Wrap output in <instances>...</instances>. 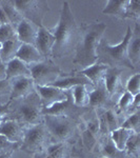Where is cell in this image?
Here are the masks:
<instances>
[{
	"label": "cell",
	"mask_w": 140,
	"mask_h": 158,
	"mask_svg": "<svg viewBox=\"0 0 140 158\" xmlns=\"http://www.w3.org/2000/svg\"><path fill=\"white\" fill-rule=\"evenodd\" d=\"M106 30L103 22H83L79 27L73 63L81 70L97 63V48Z\"/></svg>",
	"instance_id": "6da1fadb"
},
{
	"label": "cell",
	"mask_w": 140,
	"mask_h": 158,
	"mask_svg": "<svg viewBox=\"0 0 140 158\" xmlns=\"http://www.w3.org/2000/svg\"><path fill=\"white\" fill-rule=\"evenodd\" d=\"M55 36V44L52 50V57L62 58L75 49L78 41L79 27L74 17L70 2L63 1L57 27L52 31Z\"/></svg>",
	"instance_id": "7a4b0ae2"
},
{
	"label": "cell",
	"mask_w": 140,
	"mask_h": 158,
	"mask_svg": "<svg viewBox=\"0 0 140 158\" xmlns=\"http://www.w3.org/2000/svg\"><path fill=\"white\" fill-rule=\"evenodd\" d=\"M131 37L132 29L128 27L126 36L118 44L112 45L102 38L97 48V62L104 63L110 68H118L119 65H122V67L134 69L128 57V43Z\"/></svg>",
	"instance_id": "3957f363"
},
{
	"label": "cell",
	"mask_w": 140,
	"mask_h": 158,
	"mask_svg": "<svg viewBox=\"0 0 140 158\" xmlns=\"http://www.w3.org/2000/svg\"><path fill=\"white\" fill-rule=\"evenodd\" d=\"M42 104L38 97L36 91L27 97L19 99L16 108H15L11 119L16 120L23 128L43 122Z\"/></svg>",
	"instance_id": "277c9868"
},
{
	"label": "cell",
	"mask_w": 140,
	"mask_h": 158,
	"mask_svg": "<svg viewBox=\"0 0 140 158\" xmlns=\"http://www.w3.org/2000/svg\"><path fill=\"white\" fill-rule=\"evenodd\" d=\"M50 139L51 137L44 123L40 122V123L24 128L23 137H22L19 149L29 154H41L45 148L51 143L49 142Z\"/></svg>",
	"instance_id": "5b68a950"
},
{
	"label": "cell",
	"mask_w": 140,
	"mask_h": 158,
	"mask_svg": "<svg viewBox=\"0 0 140 158\" xmlns=\"http://www.w3.org/2000/svg\"><path fill=\"white\" fill-rule=\"evenodd\" d=\"M43 123L54 142H65L75 131L73 120L67 116L43 115Z\"/></svg>",
	"instance_id": "8992f818"
},
{
	"label": "cell",
	"mask_w": 140,
	"mask_h": 158,
	"mask_svg": "<svg viewBox=\"0 0 140 158\" xmlns=\"http://www.w3.org/2000/svg\"><path fill=\"white\" fill-rule=\"evenodd\" d=\"M22 18L32 22L36 27L42 25V20L45 14L50 11L47 1L37 0H15L12 1Z\"/></svg>",
	"instance_id": "52a82bcc"
},
{
	"label": "cell",
	"mask_w": 140,
	"mask_h": 158,
	"mask_svg": "<svg viewBox=\"0 0 140 158\" xmlns=\"http://www.w3.org/2000/svg\"><path fill=\"white\" fill-rule=\"evenodd\" d=\"M29 68L31 78L38 85H49L64 74L57 64L47 58L41 62L29 65Z\"/></svg>",
	"instance_id": "ba28073f"
},
{
	"label": "cell",
	"mask_w": 140,
	"mask_h": 158,
	"mask_svg": "<svg viewBox=\"0 0 140 158\" xmlns=\"http://www.w3.org/2000/svg\"><path fill=\"white\" fill-rule=\"evenodd\" d=\"M35 91H36L38 97L43 108H47L56 102L67 100L68 97V91L61 90L53 85H35Z\"/></svg>",
	"instance_id": "9c48e42d"
},
{
	"label": "cell",
	"mask_w": 140,
	"mask_h": 158,
	"mask_svg": "<svg viewBox=\"0 0 140 158\" xmlns=\"http://www.w3.org/2000/svg\"><path fill=\"white\" fill-rule=\"evenodd\" d=\"M100 136L99 133V124L96 113L94 117L86 119L82 122V129H81V137L84 147L89 151H93Z\"/></svg>",
	"instance_id": "30bf717a"
},
{
	"label": "cell",
	"mask_w": 140,
	"mask_h": 158,
	"mask_svg": "<svg viewBox=\"0 0 140 158\" xmlns=\"http://www.w3.org/2000/svg\"><path fill=\"white\" fill-rule=\"evenodd\" d=\"M12 91L10 100L15 101L25 98L35 92V82L31 77H18L11 80Z\"/></svg>",
	"instance_id": "8fae6325"
},
{
	"label": "cell",
	"mask_w": 140,
	"mask_h": 158,
	"mask_svg": "<svg viewBox=\"0 0 140 158\" xmlns=\"http://www.w3.org/2000/svg\"><path fill=\"white\" fill-rule=\"evenodd\" d=\"M54 44L55 36L52 31L47 29L43 24L38 27L35 47L45 59L47 57H50V56H52V50L54 48Z\"/></svg>",
	"instance_id": "7c38bea8"
},
{
	"label": "cell",
	"mask_w": 140,
	"mask_h": 158,
	"mask_svg": "<svg viewBox=\"0 0 140 158\" xmlns=\"http://www.w3.org/2000/svg\"><path fill=\"white\" fill-rule=\"evenodd\" d=\"M24 128L16 120L13 119H4L0 124V134L6 137L11 142L20 146L23 137Z\"/></svg>",
	"instance_id": "4fadbf2b"
},
{
	"label": "cell",
	"mask_w": 140,
	"mask_h": 158,
	"mask_svg": "<svg viewBox=\"0 0 140 158\" xmlns=\"http://www.w3.org/2000/svg\"><path fill=\"white\" fill-rule=\"evenodd\" d=\"M79 85H84L89 86V85H91L92 83L84 75L77 72L76 74H71V75L64 74V76L62 75L61 77L56 79L54 82H52L49 85L56 86V88L61 89V90H64V91H70L74 86Z\"/></svg>",
	"instance_id": "5bb4252c"
},
{
	"label": "cell",
	"mask_w": 140,
	"mask_h": 158,
	"mask_svg": "<svg viewBox=\"0 0 140 158\" xmlns=\"http://www.w3.org/2000/svg\"><path fill=\"white\" fill-rule=\"evenodd\" d=\"M38 27L33 24L32 22L22 19L20 23L16 27V36L20 43L24 44H32L35 45L37 37Z\"/></svg>",
	"instance_id": "9a60e30c"
},
{
	"label": "cell",
	"mask_w": 140,
	"mask_h": 158,
	"mask_svg": "<svg viewBox=\"0 0 140 158\" xmlns=\"http://www.w3.org/2000/svg\"><path fill=\"white\" fill-rule=\"evenodd\" d=\"M78 109L74 104L72 96L68 91V97L67 100L61 101V102H56L54 104L47 108L42 109V115H53V116H67L70 117V114L74 110Z\"/></svg>",
	"instance_id": "2e32d148"
},
{
	"label": "cell",
	"mask_w": 140,
	"mask_h": 158,
	"mask_svg": "<svg viewBox=\"0 0 140 158\" xmlns=\"http://www.w3.org/2000/svg\"><path fill=\"white\" fill-rule=\"evenodd\" d=\"M128 57L130 62L135 68L140 61V25L137 21L135 29L132 31V37L128 43Z\"/></svg>",
	"instance_id": "e0dca14e"
},
{
	"label": "cell",
	"mask_w": 140,
	"mask_h": 158,
	"mask_svg": "<svg viewBox=\"0 0 140 158\" xmlns=\"http://www.w3.org/2000/svg\"><path fill=\"white\" fill-rule=\"evenodd\" d=\"M121 70L118 68H109L103 78V85L110 97H114L121 86Z\"/></svg>",
	"instance_id": "ac0fdd59"
},
{
	"label": "cell",
	"mask_w": 140,
	"mask_h": 158,
	"mask_svg": "<svg viewBox=\"0 0 140 158\" xmlns=\"http://www.w3.org/2000/svg\"><path fill=\"white\" fill-rule=\"evenodd\" d=\"M16 57L27 65H32L35 64V63L41 62V61L45 59L39 53V51L36 49L35 45L24 44V43H21L18 52H17Z\"/></svg>",
	"instance_id": "d6986e66"
},
{
	"label": "cell",
	"mask_w": 140,
	"mask_h": 158,
	"mask_svg": "<svg viewBox=\"0 0 140 158\" xmlns=\"http://www.w3.org/2000/svg\"><path fill=\"white\" fill-rule=\"evenodd\" d=\"M6 79L12 80L18 77H31V71L27 64L15 57L14 59L6 63Z\"/></svg>",
	"instance_id": "ffe728a7"
},
{
	"label": "cell",
	"mask_w": 140,
	"mask_h": 158,
	"mask_svg": "<svg viewBox=\"0 0 140 158\" xmlns=\"http://www.w3.org/2000/svg\"><path fill=\"white\" fill-rule=\"evenodd\" d=\"M110 98V95H109V93L104 88L102 81L99 85H95V89L90 91V94H89V106L94 109H105V106Z\"/></svg>",
	"instance_id": "44dd1931"
},
{
	"label": "cell",
	"mask_w": 140,
	"mask_h": 158,
	"mask_svg": "<svg viewBox=\"0 0 140 158\" xmlns=\"http://www.w3.org/2000/svg\"><path fill=\"white\" fill-rule=\"evenodd\" d=\"M109 65L104 64V63L97 62L95 64L91 65V67L84 69V70L78 71L80 74L84 75L93 85H97L100 82L103 81L104 75H105L106 71L109 70Z\"/></svg>",
	"instance_id": "7402d4cb"
},
{
	"label": "cell",
	"mask_w": 140,
	"mask_h": 158,
	"mask_svg": "<svg viewBox=\"0 0 140 158\" xmlns=\"http://www.w3.org/2000/svg\"><path fill=\"white\" fill-rule=\"evenodd\" d=\"M129 0H109L102 10L104 15H110L119 19H126V6Z\"/></svg>",
	"instance_id": "603a6c76"
},
{
	"label": "cell",
	"mask_w": 140,
	"mask_h": 158,
	"mask_svg": "<svg viewBox=\"0 0 140 158\" xmlns=\"http://www.w3.org/2000/svg\"><path fill=\"white\" fill-rule=\"evenodd\" d=\"M20 45H21V43L17 39V37L12 40H9V41L1 43V51H0V59H1V62L6 64L9 61L14 59L16 57Z\"/></svg>",
	"instance_id": "cb8c5ba5"
},
{
	"label": "cell",
	"mask_w": 140,
	"mask_h": 158,
	"mask_svg": "<svg viewBox=\"0 0 140 158\" xmlns=\"http://www.w3.org/2000/svg\"><path fill=\"white\" fill-rule=\"evenodd\" d=\"M89 86L84 85H79L70 90L73 102L77 108H86L89 106Z\"/></svg>",
	"instance_id": "d4e9b609"
},
{
	"label": "cell",
	"mask_w": 140,
	"mask_h": 158,
	"mask_svg": "<svg viewBox=\"0 0 140 158\" xmlns=\"http://www.w3.org/2000/svg\"><path fill=\"white\" fill-rule=\"evenodd\" d=\"M101 154L104 158H132L124 151L117 149L109 135L104 136V140L101 143Z\"/></svg>",
	"instance_id": "484cf974"
},
{
	"label": "cell",
	"mask_w": 140,
	"mask_h": 158,
	"mask_svg": "<svg viewBox=\"0 0 140 158\" xmlns=\"http://www.w3.org/2000/svg\"><path fill=\"white\" fill-rule=\"evenodd\" d=\"M132 134H134V132L130 131V130L123 129V128H118L116 130H114L113 132H111L109 134L111 140L113 141V143L115 144V147L120 151H124V147L126 143L128 141V139L130 138Z\"/></svg>",
	"instance_id": "4316f807"
},
{
	"label": "cell",
	"mask_w": 140,
	"mask_h": 158,
	"mask_svg": "<svg viewBox=\"0 0 140 158\" xmlns=\"http://www.w3.org/2000/svg\"><path fill=\"white\" fill-rule=\"evenodd\" d=\"M0 7L6 13L7 19H9L10 24L16 30L17 25L20 23L22 19V16L19 14V12L16 10L12 1H0Z\"/></svg>",
	"instance_id": "83f0119b"
},
{
	"label": "cell",
	"mask_w": 140,
	"mask_h": 158,
	"mask_svg": "<svg viewBox=\"0 0 140 158\" xmlns=\"http://www.w3.org/2000/svg\"><path fill=\"white\" fill-rule=\"evenodd\" d=\"M139 149H140V137L139 133H134L130 136L124 147V152L132 158L139 157Z\"/></svg>",
	"instance_id": "f1b7e54d"
},
{
	"label": "cell",
	"mask_w": 140,
	"mask_h": 158,
	"mask_svg": "<svg viewBox=\"0 0 140 158\" xmlns=\"http://www.w3.org/2000/svg\"><path fill=\"white\" fill-rule=\"evenodd\" d=\"M120 127L123 129L130 130L134 133H139L140 129V120H139V113L138 111L130 114L128 118L126 119L122 123H120Z\"/></svg>",
	"instance_id": "f546056e"
},
{
	"label": "cell",
	"mask_w": 140,
	"mask_h": 158,
	"mask_svg": "<svg viewBox=\"0 0 140 158\" xmlns=\"http://www.w3.org/2000/svg\"><path fill=\"white\" fill-rule=\"evenodd\" d=\"M134 97L132 94H130L129 92H123L120 95V97L118 99L117 102V106H118L119 112L121 113H126L130 109L133 108V102H134Z\"/></svg>",
	"instance_id": "4dcf8cb0"
},
{
	"label": "cell",
	"mask_w": 140,
	"mask_h": 158,
	"mask_svg": "<svg viewBox=\"0 0 140 158\" xmlns=\"http://www.w3.org/2000/svg\"><path fill=\"white\" fill-rule=\"evenodd\" d=\"M104 113H105V120L106 124H108L109 132H113L114 130L120 128V122H119V117L118 114L116 113L112 108L105 109L104 110Z\"/></svg>",
	"instance_id": "1f68e13d"
},
{
	"label": "cell",
	"mask_w": 140,
	"mask_h": 158,
	"mask_svg": "<svg viewBox=\"0 0 140 158\" xmlns=\"http://www.w3.org/2000/svg\"><path fill=\"white\" fill-rule=\"evenodd\" d=\"M126 92L132 94L133 96L139 95L140 94V74L135 73L133 76L129 78L126 81Z\"/></svg>",
	"instance_id": "d6a6232c"
},
{
	"label": "cell",
	"mask_w": 140,
	"mask_h": 158,
	"mask_svg": "<svg viewBox=\"0 0 140 158\" xmlns=\"http://www.w3.org/2000/svg\"><path fill=\"white\" fill-rule=\"evenodd\" d=\"M16 37V30L11 24L0 25V43L9 41V40H12Z\"/></svg>",
	"instance_id": "836d02e7"
},
{
	"label": "cell",
	"mask_w": 140,
	"mask_h": 158,
	"mask_svg": "<svg viewBox=\"0 0 140 158\" xmlns=\"http://www.w3.org/2000/svg\"><path fill=\"white\" fill-rule=\"evenodd\" d=\"M140 17V1L139 0H129L126 6V18L138 20Z\"/></svg>",
	"instance_id": "e575fe53"
},
{
	"label": "cell",
	"mask_w": 140,
	"mask_h": 158,
	"mask_svg": "<svg viewBox=\"0 0 140 158\" xmlns=\"http://www.w3.org/2000/svg\"><path fill=\"white\" fill-rule=\"evenodd\" d=\"M16 149H19V144L11 142L6 137L0 134V153L1 154H6V153L14 152Z\"/></svg>",
	"instance_id": "d590c367"
},
{
	"label": "cell",
	"mask_w": 140,
	"mask_h": 158,
	"mask_svg": "<svg viewBox=\"0 0 140 158\" xmlns=\"http://www.w3.org/2000/svg\"><path fill=\"white\" fill-rule=\"evenodd\" d=\"M12 91V82L9 79L0 80V96L6 95V94H11Z\"/></svg>",
	"instance_id": "8d00e7d4"
},
{
	"label": "cell",
	"mask_w": 140,
	"mask_h": 158,
	"mask_svg": "<svg viewBox=\"0 0 140 158\" xmlns=\"http://www.w3.org/2000/svg\"><path fill=\"white\" fill-rule=\"evenodd\" d=\"M11 104H12L11 100H9L6 103L0 104V124L6 119L7 113H9V111H10V106H11Z\"/></svg>",
	"instance_id": "74e56055"
},
{
	"label": "cell",
	"mask_w": 140,
	"mask_h": 158,
	"mask_svg": "<svg viewBox=\"0 0 140 158\" xmlns=\"http://www.w3.org/2000/svg\"><path fill=\"white\" fill-rule=\"evenodd\" d=\"M0 24H10L6 13L3 12V10L1 7H0Z\"/></svg>",
	"instance_id": "f35d334b"
},
{
	"label": "cell",
	"mask_w": 140,
	"mask_h": 158,
	"mask_svg": "<svg viewBox=\"0 0 140 158\" xmlns=\"http://www.w3.org/2000/svg\"><path fill=\"white\" fill-rule=\"evenodd\" d=\"M6 79V64L0 62V80Z\"/></svg>",
	"instance_id": "ab89813d"
},
{
	"label": "cell",
	"mask_w": 140,
	"mask_h": 158,
	"mask_svg": "<svg viewBox=\"0 0 140 158\" xmlns=\"http://www.w3.org/2000/svg\"><path fill=\"white\" fill-rule=\"evenodd\" d=\"M12 154H13V152H11V153H6V154H1V153H0V158H11L12 157Z\"/></svg>",
	"instance_id": "60d3db41"
},
{
	"label": "cell",
	"mask_w": 140,
	"mask_h": 158,
	"mask_svg": "<svg viewBox=\"0 0 140 158\" xmlns=\"http://www.w3.org/2000/svg\"><path fill=\"white\" fill-rule=\"evenodd\" d=\"M0 51H1V43H0ZM0 62H1V59H0Z\"/></svg>",
	"instance_id": "b9f144b4"
},
{
	"label": "cell",
	"mask_w": 140,
	"mask_h": 158,
	"mask_svg": "<svg viewBox=\"0 0 140 158\" xmlns=\"http://www.w3.org/2000/svg\"><path fill=\"white\" fill-rule=\"evenodd\" d=\"M72 158H79V157H72Z\"/></svg>",
	"instance_id": "7bdbcfd3"
},
{
	"label": "cell",
	"mask_w": 140,
	"mask_h": 158,
	"mask_svg": "<svg viewBox=\"0 0 140 158\" xmlns=\"http://www.w3.org/2000/svg\"><path fill=\"white\" fill-rule=\"evenodd\" d=\"M99 158H104V157H99Z\"/></svg>",
	"instance_id": "ee69618b"
}]
</instances>
